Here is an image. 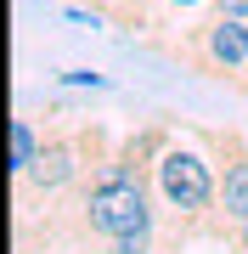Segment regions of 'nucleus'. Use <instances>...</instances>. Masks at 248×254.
Instances as JSON below:
<instances>
[{
  "mask_svg": "<svg viewBox=\"0 0 248 254\" xmlns=\"http://www.w3.org/2000/svg\"><path fill=\"white\" fill-rule=\"evenodd\" d=\"M152 192H158V203H164V215L175 220V237H181V243L220 226V170H214V158H203L192 141L175 136L164 147V158H158V170H152Z\"/></svg>",
  "mask_w": 248,
  "mask_h": 254,
  "instance_id": "f257e3e1",
  "label": "nucleus"
},
{
  "mask_svg": "<svg viewBox=\"0 0 248 254\" xmlns=\"http://www.w3.org/2000/svg\"><path fill=\"white\" fill-rule=\"evenodd\" d=\"M152 198H158V192H152V181L141 170H130L124 158H107L91 175L85 198H79V232L101 237V243H113V237H136V232H158Z\"/></svg>",
  "mask_w": 248,
  "mask_h": 254,
  "instance_id": "f03ea898",
  "label": "nucleus"
},
{
  "mask_svg": "<svg viewBox=\"0 0 248 254\" xmlns=\"http://www.w3.org/2000/svg\"><path fill=\"white\" fill-rule=\"evenodd\" d=\"M107 158L113 153H107V130H101V125L51 130L46 147H40V158H34V170L17 181V192H23V203L28 198H56V192H68L85 170H101Z\"/></svg>",
  "mask_w": 248,
  "mask_h": 254,
  "instance_id": "7ed1b4c3",
  "label": "nucleus"
},
{
  "mask_svg": "<svg viewBox=\"0 0 248 254\" xmlns=\"http://www.w3.org/2000/svg\"><path fill=\"white\" fill-rule=\"evenodd\" d=\"M175 57L192 63L203 79H220V85L248 91V23L209 17V23H198V28H186V34H181Z\"/></svg>",
  "mask_w": 248,
  "mask_h": 254,
  "instance_id": "20e7f679",
  "label": "nucleus"
},
{
  "mask_svg": "<svg viewBox=\"0 0 248 254\" xmlns=\"http://www.w3.org/2000/svg\"><path fill=\"white\" fill-rule=\"evenodd\" d=\"M198 141L209 147L214 170H220V226H214V237L243 243L248 237V136L243 130H198Z\"/></svg>",
  "mask_w": 248,
  "mask_h": 254,
  "instance_id": "39448f33",
  "label": "nucleus"
},
{
  "mask_svg": "<svg viewBox=\"0 0 248 254\" xmlns=\"http://www.w3.org/2000/svg\"><path fill=\"white\" fill-rule=\"evenodd\" d=\"M40 147H46V141H40V130H34V119H11V175H17V181H23L28 170H34V158H40Z\"/></svg>",
  "mask_w": 248,
  "mask_h": 254,
  "instance_id": "423d86ee",
  "label": "nucleus"
},
{
  "mask_svg": "<svg viewBox=\"0 0 248 254\" xmlns=\"http://www.w3.org/2000/svg\"><path fill=\"white\" fill-rule=\"evenodd\" d=\"M158 249V232H136V237H113L107 254H152Z\"/></svg>",
  "mask_w": 248,
  "mask_h": 254,
  "instance_id": "0eeeda50",
  "label": "nucleus"
},
{
  "mask_svg": "<svg viewBox=\"0 0 248 254\" xmlns=\"http://www.w3.org/2000/svg\"><path fill=\"white\" fill-rule=\"evenodd\" d=\"M56 79H62V85H91V91H107V73H91V68H62Z\"/></svg>",
  "mask_w": 248,
  "mask_h": 254,
  "instance_id": "6e6552de",
  "label": "nucleus"
},
{
  "mask_svg": "<svg viewBox=\"0 0 248 254\" xmlns=\"http://www.w3.org/2000/svg\"><path fill=\"white\" fill-rule=\"evenodd\" d=\"M214 17H231V23H248V0H214Z\"/></svg>",
  "mask_w": 248,
  "mask_h": 254,
  "instance_id": "1a4fd4ad",
  "label": "nucleus"
},
{
  "mask_svg": "<svg viewBox=\"0 0 248 254\" xmlns=\"http://www.w3.org/2000/svg\"><path fill=\"white\" fill-rule=\"evenodd\" d=\"M164 6H175V11H192V6H214V0H164Z\"/></svg>",
  "mask_w": 248,
  "mask_h": 254,
  "instance_id": "9d476101",
  "label": "nucleus"
}]
</instances>
